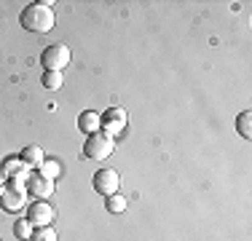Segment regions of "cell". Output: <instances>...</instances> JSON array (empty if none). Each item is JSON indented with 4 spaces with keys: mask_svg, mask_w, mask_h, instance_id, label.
I'll return each instance as SVG.
<instances>
[{
    "mask_svg": "<svg viewBox=\"0 0 252 241\" xmlns=\"http://www.w3.org/2000/svg\"><path fill=\"white\" fill-rule=\"evenodd\" d=\"M78 129L83 131V134H99L102 131V113L97 110H86V113H81L78 116Z\"/></svg>",
    "mask_w": 252,
    "mask_h": 241,
    "instance_id": "cell-9",
    "label": "cell"
},
{
    "mask_svg": "<svg viewBox=\"0 0 252 241\" xmlns=\"http://www.w3.org/2000/svg\"><path fill=\"white\" fill-rule=\"evenodd\" d=\"M40 64H43V70H57L62 72L64 67L70 64V48L64 43H51L43 48V54H40Z\"/></svg>",
    "mask_w": 252,
    "mask_h": 241,
    "instance_id": "cell-3",
    "label": "cell"
},
{
    "mask_svg": "<svg viewBox=\"0 0 252 241\" xmlns=\"http://www.w3.org/2000/svg\"><path fill=\"white\" fill-rule=\"evenodd\" d=\"M113 148H116V140H110L107 134H92L86 137V145H83V158H92V161H102L107 155H113Z\"/></svg>",
    "mask_w": 252,
    "mask_h": 241,
    "instance_id": "cell-2",
    "label": "cell"
},
{
    "mask_svg": "<svg viewBox=\"0 0 252 241\" xmlns=\"http://www.w3.org/2000/svg\"><path fill=\"white\" fill-rule=\"evenodd\" d=\"M54 3L49 0H43V3H30L22 8L19 14V24L27 30V32H51L54 30V22H57V16H54Z\"/></svg>",
    "mask_w": 252,
    "mask_h": 241,
    "instance_id": "cell-1",
    "label": "cell"
},
{
    "mask_svg": "<svg viewBox=\"0 0 252 241\" xmlns=\"http://www.w3.org/2000/svg\"><path fill=\"white\" fill-rule=\"evenodd\" d=\"M54 190H57L54 180H46V177H40V174H30V180H27V196L30 198L46 201V198L54 196Z\"/></svg>",
    "mask_w": 252,
    "mask_h": 241,
    "instance_id": "cell-7",
    "label": "cell"
},
{
    "mask_svg": "<svg viewBox=\"0 0 252 241\" xmlns=\"http://www.w3.org/2000/svg\"><path fill=\"white\" fill-rule=\"evenodd\" d=\"M25 217L32 222V228H46V225H51V222H54L57 212H54V207L49 201H32V204H27Z\"/></svg>",
    "mask_w": 252,
    "mask_h": 241,
    "instance_id": "cell-6",
    "label": "cell"
},
{
    "mask_svg": "<svg viewBox=\"0 0 252 241\" xmlns=\"http://www.w3.org/2000/svg\"><path fill=\"white\" fill-rule=\"evenodd\" d=\"M43 150L38 148V145H27V148H22V153H19V158H22V164H25L27 169H38L40 164H43Z\"/></svg>",
    "mask_w": 252,
    "mask_h": 241,
    "instance_id": "cell-10",
    "label": "cell"
},
{
    "mask_svg": "<svg viewBox=\"0 0 252 241\" xmlns=\"http://www.w3.org/2000/svg\"><path fill=\"white\" fill-rule=\"evenodd\" d=\"M236 131L244 137V140H250V137H252V113L250 110H244V113H239V116H236Z\"/></svg>",
    "mask_w": 252,
    "mask_h": 241,
    "instance_id": "cell-14",
    "label": "cell"
},
{
    "mask_svg": "<svg viewBox=\"0 0 252 241\" xmlns=\"http://www.w3.org/2000/svg\"><path fill=\"white\" fill-rule=\"evenodd\" d=\"M32 231H35V228H32V222H30L27 217H25V220H16V222H14V236L22 239V241H30Z\"/></svg>",
    "mask_w": 252,
    "mask_h": 241,
    "instance_id": "cell-15",
    "label": "cell"
},
{
    "mask_svg": "<svg viewBox=\"0 0 252 241\" xmlns=\"http://www.w3.org/2000/svg\"><path fill=\"white\" fill-rule=\"evenodd\" d=\"M92 185L94 190L99 193V196H113V193H118V185H121V177H118L116 169H99V172H94L92 177Z\"/></svg>",
    "mask_w": 252,
    "mask_h": 241,
    "instance_id": "cell-5",
    "label": "cell"
},
{
    "mask_svg": "<svg viewBox=\"0 0 252 241\" xmlns=\"http://www.w3.org/2000/svg\"><path fill=\"white\" fill-rule=\"evenodd\" d=\"M64 83V75L57 70H43V89H49V91H59Z\"/></svg>",
    "mask_w": 252,
    "mask_h": 241,
    "instance_id": "cell-13",
    "label": "cell"
},
{
    "mask_svg": "<svg viewBox=\"0 0 252 241\" xmlns=\"http://www.w3.org/2000/svg\"><path fill=\"white\" fill-rule=\"evenodd\" d=\"M38 174H40V177H46V180H54V182H57V177L62 174V164H59V161H54V158H43V164L38 166Z\"/></svg>",
    "mask_w": 252,
    "mask_h": 241,
    "instance_id": "cell-12",
    "label": "cell"
},
{
    "mask_svg": "<svg viewBox=\"0 0 252 241\" xmlns=\"http://www.w3.org/2000/svg\"><path fill=\"white\" fill-rule=\"evenodd\" d=\"M30 241H57V233H54V228H51V225H46V228H35L32 236H30Z\"/></svg>",
    "mask_w": 252,
    "mask_h": 241,
    "instance_id": "cell-16",
    "label": "cell"
},
{
    "mask_svg": "<svg viewBox=\"0 0 252 241\" xmlns=\"http://www.w3.org/2000/svg\"><path fill=\"white\" fill-rule=\"evenodd\" d=\"M129 126V113L121 110V107H110L107 113H102V131H105L110 140L121 137Z\"/></svg>",
    "mask_w": 252,
    "mask_h": 241,
    "instance_id": "cell-4",
    "label": "cell"
},
{
    "mask_svg": "<svg viewBox=\"0 0 252 241\" xmlns=\"http://www.w3.org/2000/svg\"><path fill=\"white\" fill-rule=\"evenodd\" d=\"M3 190H5V188H3V180H0V196H3Z\"/></svg>",
    "mask_w": 252,
    "mask_h": 241,
    "instance_id": "cell-17",
    "label": "cell"
},
{
    "mask_svg": "<svg viewBox=\"0 0 252 241\" xmlns=\"http://www.w3.org/2000/svg\"><path fill=\"white\" fill-rule=\"evenodd\" d=\"M0 207H3L5 212H11V214L22 212V209L27 207V190H11V188H5L3 196H0Z\"/></svg>",
    "mask_w": 252,
    "mask_h": 241,
    "instance_id": "cell-8",
    "label": "cell"
},
{
    "mask_svg": "<svg viewBox=\"0 0 252 241\" xmlns=\"http://www.w3.org/2000/svg\"><path fill=\"white\" fill-rule=\"evenodd\" d=\"M126 207H129V198L121 196V193H113V196L105 198V209L110 214H121V212H126Z\"/></svg>",
    "mask_w": 252,
    "mask_h": 241,
    "instance_id": "cell-11",
    "label": "cell"
}]
</instances>
